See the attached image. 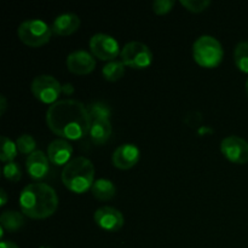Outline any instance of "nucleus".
Listing matches in <instances>:
<instances>
[{"mask_svg":"<svg viewBox=\"0 0 248 248\" xmlns=\"http://www.w3.org/2000/svg\"><path fill=\"white\" fill-rule=\"evenodd\" d=\"M46 124L55 135L77 140L90 133L92 119L89 109L75 99H61L46 111Z\"/></svg>","mask_w":248,"mask_h":248,"instance_id":"f257e3e1","label":"nucleus"},{"mask_svg":"<svg viewBox=\"0 0 248 248\" xmlns=\"http://www.w3.org/2000/svg\"><path fill=\"white\" fill-rule=\"evenodd\" d=\"M19 206L24 216L31 219H46L58 208V196L50 186L33 183L27 186L19 196Z\"/></svg>","mask_w":248,"mask_h":248,"instance_id":"f03ea898","label":"nucleus"},{"mask_svg":"<svg viewBox=\"0 0 248 248\" xmlns=\"http://www.w3.org/2000/svg\"><path fill=\"white\" fill-rule=\"evenodd\" d=\"M62 182L68 190L82 194L94 183V166L91 160L78 156L70 160L62 171Z\"/></svg>","mask_w":248,"mask_h":248,"instance_id":"7ed1b4c3","label":"nucleus"},{"mask_svg":"<svg viewBox=\"0 0 248 248\" xmlns=\"http://www.w3.org/2000/svg\"><path fill=\"white\" fill-rule=\"evenodd\" d=\"M193 56L200 67L212 69L222 63L224 50L217 39L211 35H202L194 43Z\"/></svg>","mask_w":248,"mask_h":248,"instance_id":"20e7f679","label":"nucleus"},{"mask_svg":"<svg viewBox=\"0 0 248 248\" xmlns=\"http://www.w3.org/2000/svg\"><path fill=\"white\" fill-rule=\"evenodd\" d=\"M17 35L29 47H40L50 41L52 28L41 19H27L19 24Z\"/></svg>","mask_w":248,"mask_h":248,"instance_id":"39448f33","label":"nucleus"},{"mask_svg":"<svg viewBox=\"0 0 248 248\" xmlns=\"http://www.w3.org/2000/svg\"><path fill=\"white\" fill-rule=\"evenodd\" d=\"M121 62L132 69H145L153 63V52L145 44L130 41L120 52Z\"/></svg>","mask_w":248,"mask_h":248,"instance_id":"423d86ee","label":"nucleus"},{"mask_svg":"<svg viewBox=\"0 0 248 248\" xmlns=\"http://www.w3.org/2000/svg\"><path fill=\"white\" fill-rule=\"evenodd\" d=\"M34 97L46 104H55L62 93V85L52 75H39L31 82Z\"/></svg>","mask_w":248,"mask_h":248,"instance_id":"0eeeda50","label":"nucleus"},{"mask_svg":"<svg viewBox=\"0 0 248 248\" xmlns=\"http://www.w3.org/2000/svg\"><path fill=\"white\" fill-rule=\"evenodd\" d=\"M90 50L93 57L101 61H108V62L115 60L121 52L118 41L113 36L103 33L94 34L90 39Z\"/></svg>","mask_w":248,"mask_h":248,"instance_id":"6e6552de","label":"nucleus"},{"mask_svg":"<svg viewBox=\"0 0 248 248\" xmlns=\"http://www.w3.org/2000/svg\"><path fill=\"white\" fill-rule=\"evenodd\" d=\"M220 152L232 164L245 165L248 162V142L237 136H229L220 143Z\"/></svg>","mask_w":248,"mask_h":248,"instance_id":"1a4fd4ad","label":"nucleus"},{"mask_svg":"<svg viewBox=\"0 0 248 248\" xmlns=\"http://www.w3.org/2000/svg\"><path fill=\"white\" fill-rule=\"evenodd\" d=\"M93 219L94 223L101 229L111 232L120 230L124 227V223H125L123 213L119 210H116V208L110 207V206L99 207L94 212Z\"/></svg>","mask_w":248,"mask_h":248,"instance_id":"9d476101","label":"nucleus"},{"mask_svg":"<svg viewBox=\"0 0 248 248\" xmlns=\"http://www.w3.org/2000/svg\"><path fill=\"white\" fill-rule=\"evenodd\" d=\"M67 68L69 72L77 75H87L96 68V60L93 55L87 51L78 50L68 55Z\"/></svg>","mask_w":248,"mask_h":248,"instance_id":"9b49d317","label":"nucleus"},{"mask_svg":"<svg viewBox=\"0 0 248 248\" xmlns=\"http://www.w3.org/2000/svg\"><path fill=\"white\" fill-rule=\"evenodd\" d=\"M140 149L135 144L126 143L116 148L111 156L113 165L119 170H130L140 161Z\"/></svg>","mask_w":248,"mask_h":248,"instance_id":"f8f14e48","label":"nucleus"},{"mask_svg":"<svg viewBox=\"0 0 248 248\" xmlns=\"http://www.w3.org/2000/svg\"><path fill=\"white\" fill-rule=\"evenodd\" d=\"M73 154V147L67 140H56L47 147V157L56 166L67 165Z\"/></svg>","mask_w":248,"mask_h":248,"instance_id":"ddd939ff","label":"nucleus"},{"mask_svg":"<svg viewBox=\"0 0 248 248\" xmlns=\"http://www.w3.org/2000/svg\"><path fill=\"white\" fill-rule=\"evenodd\" d=\"M47 155L44 154L40 150H35L33 154L28 155L26 161L27 172L33 179H43L50 171V165H48Z\"/></svg>","mask_w":248,"mask_h":248,"instance_id":"4468645a","label":"nucleus"},{"mask_svg":"<svg viewBox=\"0 0 248 248\" xmlns=\"http://www.w3.org/2000/svg\"><path fill=\"white\" fill-rule=\"evenodd\" d=\"M80 27V18L78 15L75 14H63L56 17L53 21L52 26V33L60 36H67L72 35L73 33L79 29Z\"/></svg>","mask_w":248,"mask_h":248,"instance_id":"2eb2a0df","label":"nucleus"},{"mask_svg":"<svg viewBox=\"0 0 248 248\" xmlns=\"http://www.w3.org/2000/svg\"><path fill=\"white\" fill-rule=\"evenodd\" d=\"M90 138L92 143L96 145H102L109 140L111 136V124L109 119H102V120L92 121L91 128H90Z\"/></svg>","mask_w":248,"mask_h":248,"instance_id":"dca6fc26","label":"nucleus"},{"mask_svg":"<svg viewBox=\"0 0 248 248\" xmlns=\"http://www.w3.org/2000/svg\"><path fill=\"white\" fill-rule=\"evenodd\" d=\"M91 193L97 200L109 201L116 195V188L111 181L101 178L94 181L93 186L91 188Z\"/></svg>","mask_w":248,"mask_h":248,"instance_id":"f3484780","label":"nucleus"},{"mask_svg":"<svg viewBox=\"0 0 248 248\" xmlns=\"http://www.w3.org/2000/svg\"><path fill=\"white\" fill-rule=\"evenodd\" d=\"M26 220L22 213L17 211H5L0 217V227L7 232H17L24 225Z\"/></svg>","mask_w":248,"mask_h":248,"instance_id":"a211bd4d","label":"nucleus"},{"mask_svg":"<svg viewBox=\"0 0 248 248\" xmlns=\"http://www.w3.org/2000/svg\"><path fill=\"white\" fill-rule=\"evenodd\" d=\"M125 67L126 65L123 62L111 61V62H108L104 65L103 69H102V74H103V78L107 81H119L125 75Z\"/></svg>","mask_w":248,"mask_h":248,"instance_id":"6ab92c4d","label":"nucleus"},{"mask_svg":"<svg viewBox=\"0 0 248 248\" xmlns=\"http://www.w3.org/2000/svg\"><path fill=\"white\" fill-rule=\"evenodd\" d=\"M235 64L242 73L248 74V41H240L234 51Z\"/></svg>","mask_w":248,"mask_h":248,"instance_id":"aec40b11","label":"nucleus"},{"mask_svg":"<svg viewBox=\"0 0 248 248\" xmlns=\"http://www.w3.org/2000/svg\"><path fill=\"white\" fill-rule=\"evenodd\" d=\"M17 145L12 142L6 136H1V153H0V160L2 162H12L17 156Z\"/></svg>","mask_w":248,"mask_h":248,"instance_id":"412c9836","label":"nucleus"},{"mask_svg":"<svg viewBox=\"0 0 248 248\" xmlns=\"http://www.w3.org/2000/svg\"><path fill=\"white\" fill-rule=\"evenodd\" d=\"M16 145L19 153L26 155H31L35 152L36 143L35 140H34L31 135H22L17 138Z\"/></svg>","mask_w":248,"mask_h":248,"instance_id":"4be33fe9","label":"nucleus"},{"mask_svg":"<svg viewBox=\"0 0 248 248\" xmlns=\"http://www.w3.org/2000/svg\"><path fill=\"white\" fill-rule=\"evenodd\" d=\"M87 109H89V113L92 121L109 119V116H110V109L108 108V106H106L104 103H101V102L92 103L91 106L87 107Z\"/></svg>","mask_w":248,"mask_h":248,"instance_id":"5701e85b","label":"nucleus"},{"mask_svg":"<svg viewBox=\"0 0 248 248\" xmlns=\"http://www.w3.org/2000/svg\"><path fill=\"white\" fill-rule=\"evenodd\" d=\"M2 173H4V177L7 179V181L12 182V183H16L21 179L22 177V171L21 167H19L18 164L16 162H7L4 166V170H2Z\"/></svg>","mask_w":248,"mask_h":248,"instance_id":"b1692460","label":"nucleus"},{"mask_svg":"<svg viewBox=\"0 0 248 248\" xmlns=\"http://www.w3.org/2000/svg\"><path fill=\"white\" fill-rule=\"evenodd\" d=\"M181 5L186 7L189 12L200 14L210 6L211 1L208 0H181Z\"/></svg>","mask_w":248,"mask_h":248,"instance_id":"393cba45","label":"nucleus"},{"mask_svg":"<svg viewBox=\"0 0 248 248\" xmlns=\"http://www.w3.org/2000/svg\"><path fill=\"white\" fill-rule=\"evenodd\" d=\"M174 6L173 0H156L153 2V11L156 15H166L169 14Z\"/></svg>","mask_w":248,"mask_h":248,"instance_id":"a878e982","label":"nucleus"},{"mask_svg":"<svg viewBox=\"0 0 248 248\" xmlns=\"http://www.w3.org/2000/svg\"><path fill=\"white\" fill-rule=\"evenodd\" d=\"M7 108V102H6V97L5 96H0V114H4L5 110Z\"/></svg>","mask_w":248,"mask_h":248,"instance_id":"bb28decb","label":"nucleus"},{"mask_svg":"<svg viewBox=\"0 0 248 248\" xmlns=\"http://www.w3.org/2000/svg\"><path fill=\"white\" fill-rule=\"evenodd\" d=\"M0 248H19L15 242L12 241H4L2 240L1 244H0Z\"/></svg>","mask_w":248,"mask_h":248,"instance_id":"cd10ccee","label":"nucleus"},{"mask_svg":"<svg viewBox=\"0 0 248 248\" xmlns=\"http://www.w3.org/2000/svg\"><path fill=\"white\" fill-rule=\"evenodd\" d=\"M0 198H1V200H0V206L2 207V206L6 205V202H7V194L4 189H1V190H0Z\"/></svg>","mask_w":248,"mask_h":248,"instance_id":"c85d7f7f","label":"nucleus"},{"mask_svg":"<svg viewBox=\"0 0 248 248\" xmlns=\"http://www.w3.org/2000/svg\"><path fill=\"white\" fill-rule=\"evenodd\" d=\"M62 92H64L65 94H72L74 92V89L70 84H65L62 86Z\"/></svg>","mask_w":248,"mask_h":248,"instance_id":"c756f323","label":"nucleus"},{"mask_svg":"<svg viewBox=\"0 0 248 248\" xmlns=\"http://www.w3.org/2000/svg\"><path fill=\"white\" fill-rule=\"evenodd\" d=\"M246 92H247V96H248V78L246 80Z\"/></svg>","mask_w":248,"mask_h":248,"instance_id":"7c9ffc66","label":"nucleus"}]
</instances>
